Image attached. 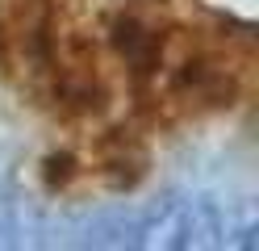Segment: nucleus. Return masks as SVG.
<instances>
[{
	"label": "nucleus",
	"mask_w": 259,
	"mask_h": 251,
	"mask_svg": "<svg viewBox=\"0 0 259 251\" xmlns=\"http://www.w3.org/2000/svg\"><path fill=\"white\" fill-rule=\"evenodd\" d=\"M109 50L155 126L201 122L242 105L255 88V42L201 0H121L109 17Z\"/></svg>",
	"instance_id": "f257e3e1"
},
{
	"label": "nucleus",
	"mask_w": 259,
	"mask_h": 251,
	"mask_svg": "<svg viewBox=\"0 0 259 251\" xmlns=\"http://www.w3.org/2000/svg\"><path fill=\"white\" fill-rule=\"evenodd\" d=\"M147 147L125 130H96L88 138L55 151L42 163L51 193L63 197H84V193H109V189H130L147 172Z\"/></svg>",
	"instance_id": "f03ea898"
}]
</instances>
